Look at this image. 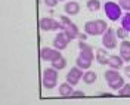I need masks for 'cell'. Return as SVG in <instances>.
<instances>
[{
  "instance_id": "obj_8",
  "label": "cell",
  "mask_w": 130,
  "mask_h": 105,
  "mask_svg": "<svg viewBox=\"0 0 130 105\" xmlns=\"http://www.w3.org/2000/svg\"><path fill=\"white\" fill-rule=\"evenodd\" d=\"M68 43H70V40H68L67 34L61 30V31L56 34V37L53 39V48L58 49V50H64V49L68 46Z\"/></svg>"
},
{
  "instance_id": "obj_26",
  "label": "cell",
  "mask_w": 130,
  "mask_h": 105,
  "mask_svg": "<svg viewBox=\"0 0 130 105\" xmlns=\"http://www.w3.org/2000/svg\"><path fill=\"white\" fill-rule=\"evenodd\" d=\"M118 5L123 8V10L130 12V0H118Z\"/></svg>"
},
{
  "instance_id": "obj_19",
  "label": "cell",
  "mask_w": 130,
  "mask_h": 105,
  "mask_svg": "<svg viewBox=\"0 0 130 105\" xmlns=\"http://www.w3.org/2000/svg\"><path fill=\"white\" fill-rule=\"evenodd\" d=\"M118 76H121V74H118V70H114V68H109V70H106L105 73H104V79H105L106 83H109V81L115 80Z\"/></svg>"
},
{
  "instance_id": "obj_15",
  "label": "cell",
  "mask_w": 130,
  "mask_h": 105,
  "mask_svg": "<svg viewBox=\"0 0 130 105\" xmlns=\"http://www.w3.org/2000/svg\"><path fill=\"white\" fill-rule=\"evenodd\" d=\"M108 58H109L108 50H104L102 48L96 49V61H98V64H101V65L108 64Z\"/></svg>"
},
{
  "instance_id": "obj_2",
  "label": "cell",
  "mask_w": 130,
  "mask_h": 105,
  "mask_svg": "<svg viewBox=\"0 0 130 105\" xmlns=\"http://www.w3.org/2000/svg\"><path fill=\"white\" fill-rule=\"evenodd\" d=\"M104 12L108 16V19H111V21H118L123 16V8L112 0L104 3Z\"/></svg>"
},
{
  "instance_id": "obj_24",
  "label": "cell",
  "mask_w": 130,
  "mask_h": 105,
  "mask_svg": "<svg viewBox=\"0 0 130 105\" xmlns=\"http://www.w3.org/2000/svg\"><path fill=\"white\" fill-rule=\"evenodd\" d=\"M115 33H117V37H118L120 40H126V39H127V34H129V31H127L126 28H123V27H120Z\"/></svg>"
},
{
  "instance_id": "obj_23",
  "label": "cell",
  "mask_w": 130,
  "mask_h": 105,
  "mask_svg": "<svg viewBox=\"0 0 130 105\" xmlns=\"http://www.w3.org/2000/svg\"><path fill=\"white\" fill-rule=\"evenodd\" d=\"M120 21H121V27L123 28H126V30L130 33V12H126V13L121 16Z\"/></svg>"
},
{
  "instance_id": "obj_18",
  "label": "cell",
  "mask_w": 130,
  "mask_h": 105,
  "mask_svg": "<svg viewBox=\"0 0 130 105\" xmlns=\"http://www.w3.org/2000/svg\"><path fill=\"white\" fill-rule=\"evenodd\" d=\"M43 77L44 79H50V80H58V70L53 68V67H49V68H44L43 71Z\"/></svg>"
},
{
  "instance_id": "obj_29",
  "label": "cell",
  "mask_w": 130,
  "mask_h": 105,
  "mask_svg": "<svg viewBox=\"0 0 130 105\" xmlns=\"http://www.w3.org/2000/svg\"><path fill=\"white\" fill-rule=\"evenodd\" d=\"M87 36H89L87 33H80V34H78V39H80V40H86Z\"/></svg>"
},
{
  "instance_id": "obj_28",
  "label": "cell",
  "mask_w": 130,
  "mask_h": 105,
  "mask_svg": "<svg viewBox=\"0 0 130 105\" xmlns=\"http://www.w3.org/2000/svg\"><path fill=\"white\" fill-rule=\"evenodd\" d=\"M71 96H84V92L83 90H74Z\"/></svg>"
},
{
  "instance_id": "obj_13",
  "label": "cell",
  "mask_w": 130,
  "mask_h": 105,
  "mask_svg": "<svg viewBox=\"0 0 130 105\" xmlns=\"http://www.w3.org/2000/svg\"><path fill=\"white\" fill-rule=\"evenodd\" d=\"M73 87H74L73 84H70L68 81H65V83H62V84L58 86V92H59L61 96H71L73 92H74Z\"/></svg>"
},
{
  "instance_id": "obj_7",
  "label": "cell",
  "mask_w": 130,
  "mask_h": 105,
  "mask_svg": "<svg viewBox=\"0 0 130 105\" xmlns=\"http://www.w3.org/2000/svg\"><path fill=\"white\" fill-rule=\"evenodd\" d=\"M78 49H80V55L83 58H86V59H89V61H93V59H96V55L93 53V48L86 43V40H80L78 43Z\"/></svg>"
},
{
  "instance_id": "obj_11",
  "label": "cell",
  "mask_w": 130,
  "mask_h": 105,
  "mask_svg": "<svg viewBox=\"0 0 130 105\" xmlns=\"http://www.w3.org/2000/svg\"><path fill=\"white\" fill-rule=\"evenodd\" d=\"M106 65H109V68H114V70H121L124 65V59L120 55H109Z\"/></svg>"
},
{
  "instance_id": "obj_25",
  "label": "cell",
  "mask_w": 130,
  "mask_h": 105,
  "mask_svg": "<svg viewBox=\"0 0 130 105\" xmlns=\"http://www.w3.org/2000/svg\"><path fill=\"white\" fill-rule=\"evenodd\" d=\"M117 93H118V95H121V96H129V95H130V84H129V83H127V84H124L121 89L117 92Z\"/></svg>"
},
{
  "instance_id": "obj_21",
  "label": "cell",
  "mask_w": 130,
  "mask_h": 105,
  "mask_svg": "<svg viewBox=\"0 0 130 105\" xmlns=\"http://www.w3.org/2000/svg\"><path fill=\"white\" fill-rule=\"evenodd\" d=\"M86 6H87V9H89L90 12H96V10L101 9V2L99 0H87Z\"/></svg>"
},
{
  "instance_id": "obj_6",
  "label": "cell",
  "mask_w": 130,
  "mask_h": 105,
  "mask_svg": "<svg viewBox=\"0 0 130 105\" xmlns=\"http://www.w3.org/2000/svg\"><path fill=\"white\" fill-rule=\"evenodd\" d=\"M83 74H84V73H83V70H81L80 67H77V65H75V67H73V68L68 71V74H67V77H65V79H67V81H68L70 84L77 86V84H78V81L83 80Z\"/></svg>"
},
{
  "instance_id": "obj_14",
  "label": "cell",
  "mask_w": 130,
  "mask_h": 105,
  "mask_svg": "<svg viewBox=\"0 0 130 105\" xmlns=\"http://www.w3.org/2000/svg\"><path fill=\"white\" fill-rule=\"evenodd\" d=\"M106 84H108V87L112 90V92H118V90H120L123 86L126 84V83H124V79H123V76H118L115 80L109 81V83H106Z\"/></svg>"
},
{
  "instance_id": "obj_9",
  "label": "cell",
  "mask_w": 130,
  "mask_h": 105,
  "mask_svg": "<svg viewBox=\"0 0 130 105\" xmlns=\"http://www.w3.org/2000/svg\"><path fill=\"white\" fill-rule=\"evenodd\" d=\"M118 49H120V56L124 59V62H130V41L127 39L121 40V43L118 44Z\"/></svg>"
},
{
  "instance_id": "obj_16",
  "label": "cell",
  "mask_w": 130,
  "mask_h": 105,
  "mask_svg": "<svg viewBox=\"0 0 130 105\" xmlns=\"http://www.w3.org/2000/svg\"><path fill=\"white\" fill-rule=\"evenodd\" d=\"M98 80V74L93 70H86V73L83 74V81L86 84H93Z\"/></svg>"
},
{
  "instance_id": "obj_3",
  "label": "cell",
  "mask_w": 130,
  "mask_h": 105,
  "mask_svg": "<svg viewBox=\"0 0 130 105\" xmlns=\"http://www.w3.org/2000/svg\"><path fill=\"white\" fill-rule=\"evenodd\" d=\"M39 27L43 31H56V30H62L64 31V25L61 24V21H55L50 16H44L39 21Z\"/></svg>"
},
{
  "instance_id": "obj_10",
  "label": "cell",
  "mask_w": 130,
  "mask_h": 105,
  "mask_svg": "<svg viewBox=\"0 0 130 105\" xmlns=\"http://www.w3.org/2000/svg\"><path fill=\"white\" fill-rule=\"evenodd\" d=\"M64 33L67 34V37H68V40H70V41L74 40V39H77V37H78V34H80L78 28H77V25L74 24L73 21H71L68 25H65Z\"/></svg>"
},
{
  "instance_id": "obj_5",
  "label": "cell",
  "mask_w": 130,
  "mask_h": 105,
  "mask_svg": "<svg viewBox=\"0 0 130 105\" xmlns=\"http://www.w3.org/2000/svg\"><path fill=\"white\" fill-rule=\"evenodd\" d=\"M62 56L61 50H58L55 48H41L40 49V59L41 61H47V62H52L58 58Z\"/></svg>"
},
{
  "instance_id": "obj_22",
  "label": "cell",
  "mask_w": 130,
  "mask_h": 105,
  "mask_svg": "<svg viewBox=\"0 0 130 105\" xmlns=\"http://www.w3.org/2000/svg\"><path fill=\"white\" fill-rule=\"evenodd\" d=\"M41 83H43V87L47 89V90L55 89V87L58 86V80H50V79H44V77H43Z\"/></svg>"
},
{
  "instance_id": "obj_4",
  "label": "cell",
  "mask_w": 130,
  "mask_h": 105,
  "mask_svg": "<svg viewBox=\"0 0 130 105\" xmlns=\"http://www.w3.org/2000/svg\"><path fill=\"white\" fill-rule=\"evenodd\" d=\"M101 40H102L104 48L109 49V50H112V49H115L118 46V43H117L118 37H117V33L114 31L112 28H108V30L102 34V39H101Z\"/></svg>"
},
{
  "instance_id": "obj_27",
  "label": "cell",
  "mask_w": 130,
  "mask_h": 105,
  "mask_svg": "<svg viewBox=\"0 0 130 105\" xmlns=\"http://www.w3.org/2000/svg\"><path fill=\"white\" fill-rule=\"evenodd\" d=\"M43 2H44V5H46V6H49V8H55V6L58 5V2H59V0H43Z\"/></svg>"
},
{
  "instance_id": "obj_32",
  "label": "cell",
  "mask_w": 130,
  "mask_h": 105,
  "mask_svg": "<svg viewBox=\"0 0 130 105\" xmlns=\"http://www.w3.org/2000/svg\"><path fill=\"white\" fill-rule=\"evenodd\" d=\"M59 2H65V0H59Z\"/></svg>"
},
{
  "instance_id": "obj_31",
  "label": "cell",
  "mask_w": 130,
  "mask_h": 105,
  "mask_svg": "<svg viewBox=\"0 0 130 105\" xmlns=\"http://www.w3.org/2000/svg\"><path fill=\"white\" fill-rule=\"evenodd\" d=\"M101 96H111V93H106V92H104V93H101Z\"/></svg>"
},
{
  "instance_id": "obj_20",
  "label": "cell",
  "mask_w": 130,
  "mask_h": 105,
  "mask_svg": "<svg viewBox=\"0 0 130 105\" xmlns=\"http://www.w3.org/2000/svg\"><path fill=\"white\" fill-rule=\"evenodd\" d=\"M50 67H53V68H56L58 71H61V70H64L65 67H67V59H65L64 56L58 58V59H55V61L50 62Z\"/></svg>"
},
{
  "instance_id": "obj_12",
  "label": "cell",
  "mask_w": 130,
  "mask_h": 105,
  "mask_svg": "<svg viewBox=\"0 0 130 105\" xmlns=\"http://www.w3.org/2000/svg\"><path fill=\"white\" fill-rule=\"evenodd\" d=\"M64 10H65V13L70 15V16L78 15V13H80V5H78L77 2L71 0V2H68V3L64 5Z\"/></svg>"
},
{
  "instance_id": "obj_1",
  "label": "cell",
  "mask_w": 130,
  "mask_h": 105,
  "mask_svg": "<svg viewBox=\"0 0 130 105\" xmlns=\"http://www.w3.org/2000/svg\"><path fill=\"white\" fill-rule=\"evenodd\" d=\"M109 27L104 19H95V21H87L84 24V33L89 36H102Z\"/></svg>"
},
{
  "instance_id": "obj_30",
  "label": "cell",
  "mask_w": 130,
  "mask_h": 105,
  "mask_svg": "<svg viewBox=\"0 0 130 105\" xmlns=\"http://www.w3.org/2000/svg\"><path fill=\"white\" fill-rule=\"evenodd\" d=\"M124 74H126V76L130 79V65H127V67L124 68Z\"/></svg>"
},
{
  "instance_id": "obj_17",
  "label": "cell",
  "mask_w": 130,
  "mask_h": 105,
  "mask_svg": "<svg viewBox=\"0 0 130 105\" xmlns=\"http://www.w3.org/2000/svg\"><path fill=\"white\" fill-rule=\"evenodd\" d=\"M75 65L80 67L81 70H90V67H92V61H89V59L83 58L81 55H78L77 59H75Z\"/></svg>"
}]
</instances>
